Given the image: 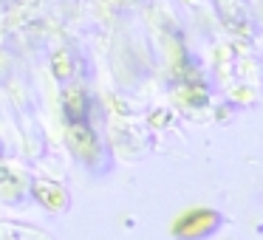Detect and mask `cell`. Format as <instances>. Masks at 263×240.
<instances>
[{"label":"cell","instance_id":"6da1fadb","mask_svg":"<svg viewBox=\"0 0 263 240\" xmlns=\"http://www.w3.org/2000/svg\"><path fill=\"white\" fill-rule=\"evenodd\" d=\"M212 226H215V212L195 209V212H190V215L176 221V234L178 237H198V234L210 232Z\"/></svg>","mask_w":263,"mask_h":240},{"label":"cell","instance_id":"7a4b0ae2","mask_svg":"<svg viewBox=\"0 0 263 240\" xmlns=\"http://www.w3.org/2000/svg\"><path fill=\"white\" fill-rule=\"evenodd\" d=\"M57 65H60V68H57V74H60V76L68 74V68H65V54H57Z\"/></svg>","mask_w":263,"mask_h":240}]
</instances>
